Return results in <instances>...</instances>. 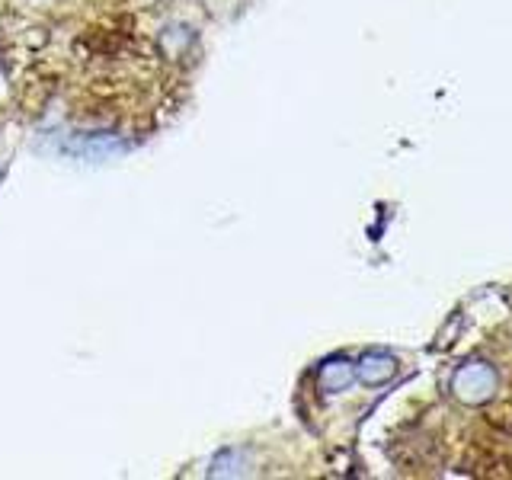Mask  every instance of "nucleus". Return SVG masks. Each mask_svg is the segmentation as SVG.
Returning <instances> with one entry per match:
<instances>
[{"mask_svg": "<svg viewBox=\"0 0 512 480\" xmlns=\"http://www.w3.org/2000/svg\"><path fill=\"white\" fill-rule=\"evenodd\" d=\"M496 388V375H493V368L487 365H468L464 372H458L455 378V394L464 400V404H484V400L493 394Z\"/></svg>", "mask_w": 512, "mask_h": 480, "instance_id": "obj_1", "label": "nucleus"}, {"mask_svg": "<svg viewBox=\"0 0 512 480\" xmlns=\"http://www.w3.org/2000/svg\"><path fill=\"white\" fill-rule=\"evenodd\" d=\"M397 365L391 356H381V352H372V356H365L356 368V375L365 381V384H384L388 378H394Z\"/></svg>", "mask_w": 512, "mask_h": 480, "instance_id": "obj_2", "label": "nucleus"}, {"mask_svg": "<svg viewBox=\"0 0 512 480\" xmlns=\"http://www.w3.org/2000/svg\"><path fill=\"white\" fill-rule=\"evenodd\" d=\"M352 378H356V368H352L346 359H333L320 368V388L324 391H343Z\"/></svg>", "mask_w": 512, "mask_h": 480, "instance_id": "obj_3", "label": "nucleus"}]
</instances>
